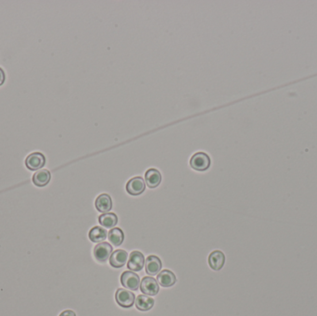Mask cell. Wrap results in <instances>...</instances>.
<instances>
[{
	"label": "cell",
	"instance_id": "d6986e66",
	"mask_svg": "<svg viewBox=\"0 0 317 316\" xmlns=\"http://www.w3.org/2000/svg\"><path fill=\"white\" fill-rule=\"evenodd\" d=\"M89 238L92 242H101L107 238V231L100 227H95L90 230Z\"/></svg>",
	"mask_w": 317,
	"mask_h": 316
},
{
	"label": "cell",
	"instance_id": "5b68a950",
	"mask_svg": "<svg viewBox=\"0 0 317 316\" xmlns=\"http://www.w3.org/2000/svg\"><path fill=\"white\" fill-rule=\"evenodd\" d=\"M146 189V182L140 176L130 179L126 185V191L132 196L141 195Z\"/></svg>",
	"mask_w": 317,
	"mask_h": 316
},
{
	"label": "cell",
	"instance_id": "277c9868",
	"mask_svg": "<svg viewBox=\"0 0 317 316\" xmlns=\"http://www.w3.org/2000/svg\"><path fill=\"white\" fill-rule=\"evenodd\" d=\"M115 298L117 303L123 308H131L134 305L136 300L135 294L124 288H119L116 291Z\"/></svg>",
	"mask_w": 317,
	"mask_h": 316
},
{
	"label": "cell",
	"instance_id": "7c38bea8",
	"mask_svg": "<svg viewBox=\"0 0 317 316\" xmlns=\"http://www.w3.org/2000/svg\"><path fill=\"white\" fill-rule=\"evenodd\" d=\"M145 265H146V272L149 276L158 275V272L161 270V266H162L160 259L154 255L147 258Z\"/></svg>",
	"mask_w": 317,
	"mask_h": 316
},
{
	"label": "cell",
	"instance_id": "4fadbf2b",
	"mask_svg": "<svg viewBox=\"0 0 317 316\" xmlns=\"http://www.w3.org/2000/svg\"><path fill=\"white\" fill-rule=\"evenodd\" d=\"M51 180V174L49 170L43 169L36 172L33 176V183L35 186L38 188H44L46 187Z\"/></svg>",
	"mask_w": 317,
	"mask_h": 316
},
{
	"label": "cell",
	"instance_id": "44dd1931",
	"mask_svg": "<svg viewBox=\"0 0 317 316\" xmlns=\"http://www.w3.org/2000/svg\"><path fill=\"white\" fill-rule=\"evenodd\" d=\"M60 316H76L75 313L71 310H66L60 314Z\"/></svg>",
	"mask_w": 317,
	"mask_h": 316
},
{
	"label": "cell",
	"instance_id": "8fae6325",
	"mask_svg": "<svg viewBox=\"0 0 317 316\" xmlns=\"http://www.w3.org/2000/svg\"><path fill=\"white\" fill-rule=\"evenodd\" d=\"M158 285L163 287H173L176 282V275L170 270H163L157 277Z\"/></svg>",
	"mask_w": 317,
	"mask_h": 316
},
{
	"label": "cell",
	"instance_id": "2e32d148",
	"mask_svg": "<svg viewBox=\"0 0 317 316\" xmlns=\"http://www.w3.org/2000/svg\"><path fill=\"white\" fill-rule=\"evenodd\" d=\"M136 306L141 312H148L154 306V299L151 297L139 295L136 299Z\"/></svg>",
	"mask_w": 317,
	"mask_h": 316
},
{
	"label": "cell",
	"instance_id": "9a60e30c",
	"mask_svg": "<svg viewBox=\"0 0 317 316\" xmlns=\"http://www.w3.org/2000/svg\"><path fill=\"white\" fill-rule=\"evenodd\" d=\"M145 182L150 188L158 187L161 182V175L157 169H149L145 175Z\"/></svg>",
	"mask_w": 317,
	"mask_h": 316
},
{
	"label": "cell",
	"instance_id": "e0dca14e",
	"mask_svg": "<svg viewBox=\"0 0 317 316\" xmlns=\"http://www.w3.org/2000/svg\"><path fill=\"white\" fill-rule=\"evenodd\" d=\"M99 224L106 228H114L117 223H118V217L115 213L112 212H108V213H103L99 217Z\"/></svg>",
	"mask_w": 317,
	"mask_h": 316
},
{
	"label": "cell",
	"instance_id": "3957f363",
	"mask_svg": "<svg viewBox=\"0 0 317 316\" xmlns=\"http://www.w3.org/2000/svg\"><path fill=\"white\" fill-rule=\"evenodd\" d=\"M121 283L125 288L129 290L137 291L140 287V277L134 272L125 271L121 277Z\"/></svg>",
	"mask_w": 317,
	"mask_h": 316
},
{
	"label": "cell",
	"instance_id": "9c48e42d",
	"mask_svg": "<svg viewBox=\"0 0 317 316\" xmlns=\"http://www.w3.org/2000/svg\"><path fill=\"white\" fill-rule=\"evenodd\" d=\"M209 265L214 271L221 270L226 263V256L220 250L212 251L209 256Z\"/></svg>",
	"mask_w": 317,
	"mask_h": 316
},
{
	"label": "cell",
	"instance_id": "ac0fdd59",
	"mask_svg": "<svg viewBox=\"0 0 317 316\" xmlns=\"http://www.w3.org/2000/svg\"><path fill=\"white\" fill-rule=\"evenodd\" d=\"M109 241L113 245V246H121L122 243L123 242L124 239V235L123 232L120 228H113L109 232Z\"/></svg>",
	"mask_w": 317,
	"mask_h": 316
},
{
	"label": "cell",
	"instance_id": "52a82bcc",
	"mask_svg": "<svg viewBox=\"0 0 317 316\" xmlns=\"http://www.w3.org/2000/svg\"><path fill=\"white\" fill-rule=\"evenodd\" d=\"M112 254V247L107 242L99 243L94 248V256L99 263H106Z\"/></svg>",
	"mask_w": 317,
	"mask_h": 316
},
{
	"label": "cell",
	"instance_id": "8992f818",
	"mask_svg": "<svg viewBox=\"0 0 317 316\" xmlns=\"http://www.w3.org/2000/svg\"><path fill=\"white\" fill-rule=\"evenodd\" d=\"M140 289L145 295L155 296L159 291L158 282L152 277H144L140 283Z\"/></svg>",
	"mask_w": 317,
	"mask_h": 316
},
{
	"label": "cell",
	"instance_id": "30bf717a",
	"mask_svg": "<svg viewBox=\"0 0 317 316\" xmlns=\"http://www.w3.org/2000/svg\"><path fill=\"white\" fill-rule=\"evenodd\" d=\"M127 261H128V253L123 249H117L111 254L109 263L114 268H121L125 265Z\"/></svg>",
	"mask_w": 317,
	"mask_h": 316
},
{
	"label": "cell",
	"instance_id": "5bb4252c",
	"mask_svg": "<svg viewBox=\"0 0 317 316\" xmlns=\"http://www.w3.org/2000/svg\"><path fill=\"white\" fill-rule=\"evenodd\" d=\"M96 208L99 212L108 213L112 208V200L108 194H101L96 199Z\"/></svg>",
	"mask_w": 317,
	"mask_h": 316
},
{
	"label": "cell",
	"instance_id": "6da1fadb",
	"mask_svg": "<svg viewBox=\"0 0 317 316\" xmlns=\"http://www.w3.org/2000/svg\"><path fill=\"white\" fill-rule=\"evenodd\" d=\"M190 166L198 172L206 171L211 166V158L204 152H197L190 159Z\"/></svg>",
	"mask_w": 317,
	"mask_h": 316
},
{
	"label": "cell",
	"instance_id": "ba28073f",
	"mask_svg": "<svg viewBox=\"0 0 317 316\" xmlns=\"http://www.w3.org/2000/svg\"><path fill=\"white\" fill-rule=\"evenodd\" d=\"M145 263L146 261H145L144 254H142L140 251L135 250L129 256L127 267L129 270L133 272H139L144 268Z\"/></svg>",
	"mask_w": 317,
	"mask_h": 316
},
{
	"label": "cell",
	"instance_id": "ffe728a7",
	"mask_svg": "<svg viewBox=\"0 0 317 316\" xmlns=\"http://www.w3.org/2000/svg\"><path fill=\"white\" fill-rule=\"evenodd\" d=\"M5 81H6V73L4 70L0 67V87L5 83Z\"/></svg>",
	"mask_w": 317,
	"mask_h": 316
},
{
	"label": "cell",
	"instance_id": "7a4b0ae2",
	"mask_svg": "<svg viewBox=\"0 0 317 316\" xmlns=\"http://www.w3.org/2000/svg\"><path fill=\"white\" fill-rule=\"evenodd\" d=\"M46 164V157L41 152H33L25 158V166L30 171H37Z\"/></svg>",
	"mask_w": 317,
	"mask_h": 316
}]
</instances>
